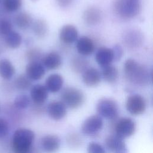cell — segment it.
<instances>
[{
    "instance_id": "obj_30",
    "label": "cell",
    "mask_w": 153,
    "mask_h": 153,
    "mask_svg": "<svg viewBox=\"0 0 153 153\" xmlns=\"http://www.w3.org/2000/svg\"><path fill=\"white\" fill-rule=\"evenodd\" d=\"M4 10L8 13L17 11L22 6L23 0H2Z\"/></svg>"
},
{
    "instance_id": "obj_24",
    "label": "cell",
    "mask_w": 153,
    "mask_h": 153,
    "mask_svg": "<svg viewBox=\"0 0 153 153\" xmlns=\"http://www.w3.org/2000/svg\"><path fill=\"white\" fill-rule=\"evenodd\" d=\"M102 78L108 83L115 82L119 76V72L117 68L112 64L102 67V71L100 72Z\"/></svg>"
},
{
    "instance_id": "obj_9",
    "label": "cell",
    "mask_w": 153,
    "mask_h": 153,
    "mask_svg": "<svg viewBox=\"0 0 153 153\" xmlns=\"http://www.w3.org/2000/svg\"><path fill=\"white\" fill-rule=\"evenodd\" d=\"M105 148L112 152L124 153L127 152L124 139L116 134L107 136L105 140Z\"/></svg>"
},
{
    "instance_id": "obj_10",
    "label": "cell",
    "mask_w": 153,
    "mask_h": 153,
    "mask_svg": "<svg viewBox=\"0 0 153 153\" xmlns=\"http://www.w3.org/2000/svg\"><path fill=\"white\" fill-rule=\"evenodd\" d=\"M46 110L49 117L55 121L62 120L67 114V107L62 101L54 100L50 102Z\"/></svg>"
},
{
    "instance_id": "obj_26",
    "label": "cell",
    "mask_w": 153,
    "mask_h": 153,
    "mask_svg": "<svg viewBox=\"0 0 153 153\" xmlns=\"http://www.w3.org/2000/svg\"><path fill=\"white\" fill-rule=\"evenodd\" d=\"M5 45L11 48L16 49L19 48L22 42V37L17 31L11 30L4 36Z\"/></svg>"
},
{
    "instance_id": "obj_27",
    "label": "cell",
    "mask_w": 153,
    "mask_h": 153,
    "mask_svg": "<svg viewBox=\"0 0 153 153\" xmlns=\"http://www.w3.org/2000/svg\"><path fill=\"white\" fill-rule=\"evenodd\" d=\"M14 87L19 90L25 91L32 86V80L25 74H20L14 81Z\"/></svg>"
},
{
    "instance_id": "obj_21",
    "label": "cell",
    "mask_w": 153,
    "mask_h": 153,
    "mask_svg": "<svg viewBox=\"0 0 153 153\" xmlns=\"http://www.w3.org/2000/svg\"><path fill=\"white\" fill-rule=\"evenodd\" d=\"M64 82L63 76L59 74H52L45 79V86L48 91L51 93H57L63 87Z\"/></svg>"
},
{
    "instance_id": "obj_16",
    "label": "cell",
    "mask_w": 153,
    "mask_h": 153,
    "mask_svg": "<svg viewBox=\"0 0 153 153\" xmlns=\"http://www.w3.org/2000/svg\"><path fill=\"white\" fill-rule=\"evenodd\" d=\"M48 96V91L45 85L37 84L30 87V97L35 105L43 104L47 100Z\"/></svg>"
},
{
    "instance_id": "obj_5",
    "label": "cell",
    "mask_w": 153,
    "mask_h": 153,
    "mask_svg": "<svg viewBox=\"0 0 153 153\" xmlns=\"http://www.w3.org/2000/svg\"><path fill=\"white\" fill-rule=\"evenodd\" d=\"M96 109L99 115L102 118L111 120L115 119L119 114V109L116 102L108 97H103L99 100Z\"/></svg>"
},
{
    "instance_id": "obj_23",
    "label": "cell",
    "mask_w": 153,
    "mask_h": 153,
    "mask_svg": "<svg viewBox=\"0 0 153 153\" xmlns=\"http://www.w3.org/2000/svg\"><path fill=\"white\" fill-rule=\"evenodd\" d=\"M16 72V69L12 62L7 59L0 60V76L5 79L9 80L13 78Z\"/></svg>"
},
{
    "instance_id": "obj_36",
    "label": "cell",
    "mask_w": 153,
    "mask_h": 153,
    "mask_svg": "<svg viewBox=\"0 0 153 153\" xmlns=\"http://www.w3.org/2000/svg\"><path fill=\"white\" fill-rule=\"evenodd\" d=\"M112 51L114 53V60L115 61H118L119 60L121 59V58L123 56V48L120 45L116 44L114 46Z\"/></svg>"
},
{
    "instance_id": "obj_6",
    "label": "cell",
    "mask_w": 153,
    "mask_h": 153,
    "mask_svg": "<svg viewBox=\"0 0 153 153\" xmlns=\"http://www.w3.org/2000/svg\"><path fill=\"white\" fill-rule=\"evenodd\" d=\"M126 108L127 112L131 115L139 116L145 112L146 102L145 98L140 94H130L127 98Z\"/></svg>"
},
{
    "instance_id": "obj_29",
    "label": "cell",
    "mask_w": 153,
    "mask_h": 153,
    "mask_svg": "<svg viewBox=\"0 0 153 153\" xmlns=\"http://www.w3.org/2000/svg\"><path fill=\"white\" fill-rule=\"evenodd\" d=\"M30 97L26 94H21L16 97L13 105L17 109L23 110L26 109L30 104Z\"/></svg>"
},
{
    "instance_id": "obj_38",
    "label": "cell",
    "mask_w": 153,
    "mask_h": 153,
    "mask_svg": "<svg viewBox=\"0 0 153 153\" xmlns=\"http://www.w3.org/2000/svg\"><path fill=\"white\" fill-rule=\"evenodd\" d=\"M31 1H32V2H37L38 0H30Z\"/></svg>"
},
{
    "instance_id": "obj_7",
    "label": "cell",
    "mask_w": 153,
    "mask_h": 153,
    "mask_svg": "<svg viewBox=\"0 0 153 153\" xmlns=\"http://www.w3.org/2000/svg\"><path fill=\"white\" fill-rule=\"evenodd\" d=\"M136 124L135 121L129 117H122L115 123V134L124 139L132 136L136 131Z\"/></svg>"
},
{
    "instance_id": "obj_20",
    "label": "cell",
    "mask_w": 153,
    "mask_h": 153,
    "mask_svg": "<svg viewBox=\"0 0 153 153\" xmlns=\"http://www.w3.org/2000/svg\"><path fill=\"white\" fill-rule=\"evenodd\" d=\"M45 69L55 70L60 67L62 63L61 56L56 51H51L44 56L41 60Z\"/></svg>"
},
{
    "instance_id": "obj_3",
    "label": "cell",
    "mask_w": 153,
    "mask_h": 153,
    "mask_svg": "<svg viewBox=\"0 0 153 153\" xmlns=\"http://www.w3.org/2000/svg\"><path fill=\"white\" fill-rule=\"evenodd\" d=\"M115 14L123 20H130L137 16L141 10L138 0H114L112 4Z\"/></svg>"
},
{
    "instance_id": "obj_28",
    "label": "cell",
    "mask_w": 153,
    "mask_h": 153,
    "mask_svg": "<svg viewBox=\"0 0 153 153\" xmlns=\"http://www.w3.org/2000/svg\"><path fill=\"white\" fill-rule=\"evenodd\" d=\"M88 62L83 57L77 56L74 57L71 60V66L74 71L80 73L82 72L88 68Z\"/></svg>"
},
{
    "instance_id": "obj_2",
    "label": "cell",
    "mask_w": 153,
    "mask_h": 153,
    "mask_svg": "<svg viewBox=\"0 0 153 153\" xmlns=\"http://www.w3.org/2000/svg\"><path fill=\"white\" fill-rule=\"evenodd\" d=\"M34 132L27 128H19L13 134L11 146L15 153H29L35 140Z\"/></svg>"
},
{
    "instance_id": "obj_25",
    "label": "cell",
    "mask_w": 153,
    "mask_h": 153,
    "mask_svg": "<svg viewBox=\"0 0 153 153\" xmlns=\"http://www.w3.org/2000/svg\"><path fill=\"white\" fill-rule=\"evenodd\" d=\"M31 27L34 35L38 38H44L48 31V24L42 19H38L33 21Z\"/></svg>"
},
{
    "instance_id": "obj_34",
    "label": "cell",
    "mask_w": 153,
    "mask_h": 153,
    "mask_svg": "<svg viewBox=\"0 0 153 153\" xmlns=\"http://www.w3.org/2000/svg\"><path fill=\"white\" fill-rule=\"evenodd\" d=\"M9 130L10 127L8 121L5 118L0 117V140L8 135Z\"/></svg>"
},
{
    "instance_id": "obj_37",
    "label": "cell",
    "mask_w": 153,
    "mask_h": 153,
    "mask_svg": "<svg viewBox=\"0 0 153 153\" xmlns=\"http://www.w3.org/2000/svg\"><path fill=\"white\" fill-rule=\"evenodd\" d=\"M75 0H56L57 4L62 7L66 8L70 6Z\"/></svg>"
},
{
    "instance_id": "obj_11",
    "label": "cell",
    "mask_w": 153,
    "mask_h": 153,
    "mask_svg": "<svg viewBox=\"0 0 153 153\" xmlns=\"http://www.w3.org/2000/svg\"><path fill=\"white\" fill-rule=\"evenodd\" d=\"M123 42L130 48H136L142 44L143 35L142 33L137 29H129L123 35Z\"/></svg>"
},
{
    "instance_id": "obj_35",
    "label": "cell",
    "mask_w": 153,
    "mask_h": 153,
    "mask_svg": "<svg viewBox=\"0 0 153 153\" xmlns=\"http://www.w3.org/2000/svg\"><path fill=\"white\" fill-rule=\"evenodd\" d=\"M66 142L71 146L77 147L82 143L81 138L77 133H71L66 137Z\"/></svg>"
},
{
    "instance_id": "obj_4",
    "label": "cell",
    "mask_w": 153,
    "mask_h": 153,
    "mask_svg": "<svg viewBox=\"0 0 153 153\" xmlns=\"http://www.w3.org/2000/svg\"><path fill=\"white\" fill-rule=\"evenodd\" d=\"M61 101L67 108L78 109L85 101V95L80 89L74 87H68L63 90L60 95Z\"/></svg>"
},
{
    "instance_id": "obj_33",
    "label": "cell",
    "mask_w": 153,
    "mask_h": 153,
    "mask_svg": "<svg viewBox=\"0 0 153 153\" xmlns=\"http://www.w3.org/2000/svg\"><path fill=\"white\" fill-rule=\"evenodd\" d=\"M105 148L99 143L91 142L87 146V152L89 153H105Z\"/></svg>"
},
{
    "instance_id": "obj_32",
    "label": "cell",
    "mask_w": 153,
    "mask_h": 153,
    "mask_svg": "<svg viewBox=\"0 0 153 153\" xmlns=\"http://www.w3.org/2000/svg\"><path fill=\"white\" fill-rule=\"evenodd\" d=\"M13 30V25L10 20L5 17L0 18V36L4 37Z\"/></svg>"
},
{
    "instance_id": "obj_39",
    "label": "cell",
    "mask_w": 153,
    "mask_h": 153,
    "mask_svg": "<svg viewBox=\"0 0 153 153\" xmlns=\"http://www.w3.org/2000/svg\"><path fill=\"white\" fill-rule=\"evenodd\" d=\"M1 1H2V0H0V3H1Z\"/></svg>"
},
{
    "instance_id": "obj_18",
    "label": "cell",
    "mask_w": 153,
    "mask_h": 153,
    "mask_svg": "<svg viewBox=\"0 0 153 153\" xmlns=\"http://www.w3.org/2000/svg\"><path fill=\"white\" fill-rule=\"evenodd\" d=\"M102 12L96 7L87 8L82 14V19L85 24L89 26H95L99 24L102 19Z\"/></svg>"
},
{
    "instance_id": "obj_17",
    "label": "cell",
    "mask_w": 153,
    "mask_h": 153,
    "mask_svg": "<svg viewBox=\"0 0 153 153\" xmlns=\"http://www.w3.org/2000/svg\"><path fill=\"white\" fill-rule=\"evenodd\" d=\"M101 79V73L95 68H87L82 72V82L88 87L97 85L100 82Z\"/></svg>"
},
{
    "instance_id": "obj_31",
    "label": "cell",
    "mask_w": 153,
    "mask_h": 153,
    "mask_svg": "<svg viewBox=\"0 0 153 153\" xmlns=\"http://www.w3.org/2000/svg\"><path fill=\"white\" fill-rule=\"evenodd\" d=\"M26 57L29 62H41L43 56L42 51L40 49L37 48H31L28 49L26 52Z\"/></svg>"
},
{
    "instance_id": "obj_12",
    "label": "cell",
    "mask_w": 153,
    "mask_h": 153,
    "mask_svg": "<svg viewBox=\"0 0 153 153\" xmlns=\"http://www.w3.org/2000/svg\"><path fill=\"white\" fill-rule=\"evenodd\" d=\"M26 75L32 80L41 79L45 74V68L40 61L29 62L26 66Z\"/></svg>"
},
{
    "instance_id": "obj_14",
    "label": "cell",
    "mask_w": 153,
    "mask_h": 153,
    "mask_svg": "<svg viewBox=\"0 0 153 153\" xmlns=\"http://www.w3.org/2000/svg\"><path fill=\"white\" fill-rule=\"evenodd\" d=\"M61 144L60 137L55 134H47L40 140L41 149L47 152H55L59 150Z\"/></svg>"
},
{
    "instance_id": "obj_22",
    "label": "cell",
    "mask_w": 153,
    "mask_h": 153,
    "mask_svg": "<svg viewBox=\"0 0 153 153\" xmlns=\"http://www.w3.org/2000/svg\"><path fill=\"white\" fill-rule=\"evenodd\" d=\"M14 23L19 29L26 30L31 27L33 19L29 13L25 11H21L15 15Z\"/></svg>"
},
{
    "instance_id": "obj_8",
    "label": "cell",
    "mask_w": 153,
    "mask_h": 153,
    "mask_svg": "<svg viewBox=\"0 0 153 153\" xmlns=\"http://www.w3.org/2000/svg\"><path fill=\"white\" fill-rule=\"evenodd\" d=\"M103 121L99 115H93L87 118L81 126L82 133L87 136H93L98 133L103 128Z\"/></svg>"
},
{
    "instance_id": "obj_19",
    "label": "cell",
    "mask_w": 153,
    "mask_h": 153,
    "mask_svg": "<svg viewBox=\"0 0 153 153\" xmlns=\"http://www.w3.org/2000/svg\"><path fill=\"white\" fill-rule=\"evenodd\" d=\"M95 60L97 63L101 67L112 64V62L114 60L112 49L106 47L99 48L96 53Z\"/></svg>"
},
{
    "instance_id": "obj_1",
    "label": "cell",
    "mask_w": 153,
    "mask_h": 153,
    "mask_svg": "<svg viewBox=\"0 0 153 153\" xmlns=\"http://www.w3.org/2000/svg\"><path fill=\"white\" fill-rule=\"evenodd\" d=\"M124 72L127 80L137 85H147L151 81L149 70L133 59H127L124 63Z\"/></svg>"
},
{
    "instance_id": "obj_15",
    "label": "cell",
    "mask_w": 153,
    "mask_h": 153,
    "mask_svg": "<svg viewBox=\"0 0 153 153\" xmlns=\"http://www.w3.org/2000/svg\"><path fill=\"white\" fill-rule=\"evenodd\" d=\"M76 48L81 56H88L94 51L95 44L91 38L87 36H82L78 38L76 41Z\"/></svg>"
},
{
    "instance_id": "obj_13",
    "label": "cell",
    "mask_w": 153,
    "mask_h": 153,
    "mask_svg": "<svg viewBox=\"0 0 153 153\" xmlns=\"http://www.w3.org/2000/svg\"><path fill=\"white\" fill-rule=\"evenodd\" d=\"M78 38V29L73 25L66 24L63 26L59 31V39L64 44H71L76 42Z\"/></svg>"
}]
</instances>
